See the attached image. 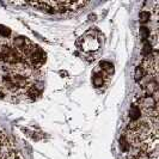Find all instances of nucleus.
Instances as JSON below:
<instances>
[{
	"label": "nucleus",
	"instance_id": "f257e3e1",
	"mask_svg": "<svg viewBox=\"0 0 159 159\" xmlns=\"http://www.w3.org/2000/svg\"><path fill=\"white\" fill-rule=\"evenodd\" d=\"M0 59L2 61H6L10 64H18L22 62L24 60V57L22 54L17 50L16 48H11L8 46H4L0 50Z\"/></svg>",
	"mask_w": 159,
	"mask_h": 159
},
{
	"label": "nucleus",
	"instance_id": "f03ea898",
	"mask_svg": "<svg viewBox=\"0 0 159 159\" xmlns=\"http://www.w3.org/2000/svg\"><path fill=\"white\" fill-rule=\"evenodd\" d=\"M139 105L143 108V110H148L157 105V101L153 98V96H145L139 99Z\"/></svg>",
	"mask_w": 159,
	"mask_h": 159
},
{
	"label": "nucleus",
	"instance_id": "7ed1b4c3",
	"mask_svg": "<svg viewBox=\"0 0 159 159\" xmlns=\"http://www.w3.org/2000/svg\"><path fill=\"white\" fill-rule=\"evenodd\" d=\"M145 91L147 96H152L154 92L158 91V83L156 80H150L146 85H145Z\"/></svg>",
	"mask_w": 159,
	"mask_h": 159
},
{
	"label": "nucleus",
	"instance_id": "20e7f679",
	"mask_svg": "<svg viewBox=\"0 0 159 159\" xmlns=\"http://www.w3.org/2000/svg\"><path fill=\"white\" fill-rule=\"evenodd\" d=\"M140 116H141V110H140V108L136 105V104H133L132 107H130V109H129V117L132 121H138V120L140 119Z\"/></svg>",
	"mask_w": 159,
	"mask_h": 159
},
{
	"label": "nucleus",
	"instance_id": "39448f33",
	"mask_svg": "<svg viewBox=\"0 0 159 159\" xmlns=\"http://www.w3.org/2000/svg\"><path fill=\"white\" fill-rule=\"evenodd\" d=\"M12 81L16 84L17 86H19V88H24V86H26V78L22 75V74H15L13 77H12Z\"/></svg>",
	"mask_w": 159,
	"mask_h": 159
},
{
	"label": "nucleus",
	"instance_id": "423d86ee",
	"mask_svg": "<svg viewBox=\"0 0 159 159\" xmlns=\"http://www.w3.org/2000/svg\"><path fill=\"white\" fill-rule=\"evenodd\" d=\"M2 83H4L5 88L8 89V90H16L18 88L16 84L12 81V77H10V75H4L2 77Z\"/></svg>",
	"mask_w": 159,
	"mask_h": 159
},
{
	"label": "nucleus",
	"instance_id": "0eeeda50",
	"mask_svg": "<svg viewBox=\"0 0 159 159\" xmlns=\"http://www.w3.org/2000/svg\"><path fill=\"white\" fill-rule=\"evenodd\" d=\"M26 41H28V39H25V37H23V36H18V37H16V39L13 40V44H15V48H16L17 50H20V49H22V48L25 46Z\"/></svg>",
	"mask_w": 159,
	"mask_h": 159
},
{
	"label": "nucleus",
	"instance_id": "6e6552de",
	"mask_svg": "<svg viewBox=\"0 0 159 159\" xmlns=\"http://www.w3.org/2000/svg\"><path fill=\"white\" fill-rule=\"evenodd\" d=\"M145 75H146V73L143 70V67L141 66H138L135 68V73H134V80H135L136 83H139V81H141L143 79Z\"/></svg>",
	"mask_w": 159,
	"mask_h": 159
},
{
	"label": "nucleus",
	"instance_id": "1a4fd4ad",
	"mask_svg": "<svg viewBox=\"0 0 159 159\" xmlns=\"http://www.w3.org/2000/svg\"><path fill=\"white\" fill-rule=\"evenodd\" d=\"M92 83H93V85H95L96 88H102L104 84L103 77L101 74H95V77L92 79Z\"/></svg>",
	"mask_w": 159,
	"mask_h": 159
},
{
	"label": "nucleus",
	"instance_id": "9d476101",
	"mask_svg": "<svg viewBox=\"0 0 159 159\" xmlns=\"http://www.w3.org/2000/svg\"><path fill=\"white\" fill-rule=\"evenodd\" d=\"M120 146H121V150L123 152H128L129 148H130V145L128 143V141L126 140L125 136H121L120 138Z\"/></svg>",
	"mask_w": 159,
	"mask_h": 159
},
{
	"label": "nucleus",
	"instance_id": "9b49d317",
	"mask_svg": "<svg viewBox=\"0 0 159 159\" xmlns=\"http://www.w3.org/2000/svg\"><path fill=\"white\" fill-rule=\"evenodd\" d=\"M139 19H140L141 23H147V22L151 19V13L147 12V11H143V12H140V15H139Z\"/></svg>",
	"mask_w": 159,
	"mask_h": 159
},
{
	"label": "nucleus",
	"instance_id": "f8f14e48",
	"mask_svg": "<svg viewBox=\"0 0 159 159\" xmlns=\"http://www.w3.org/2000/svg\"><path fill=\"white\" fill-rule=\"evenodd\" d=\"M101 67H102V70H104L107 73H112V71H114V66H112V64L108 62V61L101 62Z\"/></svg>",
	"mask_w": 159,
	"mask_h": 159
},
{
	"label": "nucleus",
	"instance_id": "ddd939ff",
	"mask_svg": "<svg viewBox=\"0 0 159 159\" xmlns=\"http://www.w3.org/2000/svg\"><path fill=\"white\" fill-rule=\"evenodd\" d=\"M139 32H140V36H141V39H143V40H146V39H147V37H150V35H151L150 29H148V28H146V26H141V28H140V30H139Z\"/></svg>",
	"mask_w": 159,
	"mask_h": 159
},
{
	"label": "nucleus",
	"instance_id": "4468645a",
	"mask_svg": "<svg viewBox=\"0 0 159 159\" xmlns=\"http://www.w3.org/2000/svg\"><path fill=\"white\" fill-rule=\"evenodd\" d=\"M10 35H11V29H8L7 26L0 24V36H2V37H8Z\"/></svg>",
	"mask_w": 159,
	"mask_h": 159
},
{
	"label": "nucleus",
	"instance_id": "2eb2a0df",
	"mask_svg": "<svg viewBox=\"0 0 159 159\" xmlns=\"http://www.w3.org/2000/svg\"><path fill=\"white\" fill-rule=\"evenodd\" d=\"M151 53H152V44L151 43H145L143 48V54L145 56H147L150 55Z\"/></svg>",
	"mask_w": 159,
	"mask_h": 159
},
{
	"label": "nucleus",
	"instance_id": "dca6fc26",
	"mask_svg": "<svg viewBox=\"0 0 159 159\" xmlns=\"http://www.w3.org/2000/svg\"><path fill=\"white\" fill-rule=\"evenodd\" d=\"M39 91L36 90V89L34 88V86H31V88H29V90H28V96H30L31 98H36L37 96H39Z\"/></svg>",
	"mask_w": 159,
	"mask_h": 159
},
{
	"label": "nucleus",
	"instance_id": "f3484780",
	"mask_svg": "<svg viewBox=\"0 0 159 159\" xmlns=\"http://www.w3.org/2000/svg\"><path fill=\"white\" fill-rule=\"evenodd\" d=\"M136 159H152L146 152H140L138 156H136Z\"/></svg>",
	"mask_w": 159,
	"mask_h": 159
},
{
	"label": "nucleus",
	"instance_id": "a211bd4d",
	"mask_svg": "<svg viewBox=\"0 0 159 159\" xmlns=\"http://www.w3.org/2000/svg\"><path fill=\"white\" fill-rule=\"evenodd\" d=\"M89 18H90V19H91V20H95L96 16H95V15H90V16H89Z\"/></svg>",
	"mask_w": 159,
	"mask_h": 159
}]
</instances>
